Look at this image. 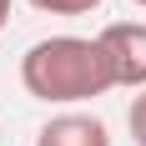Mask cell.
<instances>
[{
    "mask_svg": "<svg viewBox=\"0 0 146 146\" xmlns=\"http://www.w3.org/2000/svg\"><path fill=\"white\" fill-rule=\"evenodd\" d=\"M25 5H35L40 15H91V10H101V0H25Z\"/></svg>",
    "mask_w": 146,
    "mask_h": 146,
    "instance_id": "277c9868",
    "label": "cell"
},
{
    "mask_svg": "<svg viewBox=\"0 0 146 146\" xmlns=\"http://www.w3.org/2000/svg\"><path fill=\"white\" fill-rule=\"evenodd\" d=\"M126 126H131V141L146 146V86L131 96V111H126Z\"/></svg>",
    "mask_w": 146,
    "mask_h": 146,
    "instance_id": "5b68a950",
    "label": "cell"
},
{
    "mask_svg": "<svg viewBox=\"0 0 146 146\" xmlns=\"http://www.w3.org/2000/svg\"><path fill=\"white\" fill-rule=\"evenodd\" d=\"M5 20H10V0H0V30H5Z\"/></svg>",
    "mask_w": 146,
    "mask_h": 146,
    "instance_id": "8992f818",
    "label": "cell"
},
{
    "mask_svg": "<svg viewBox=\"0 0 146 146\" xmlns=\"http://www.w3.org/2000/svg\"><path fill=\"white\" fill-rule=\"evenodd\" d=\"M35 146H111V131L91 111H60L35 131Z\"/></svg>",
    "mask_w": 146,
    "mask_h": 146,
    "instance_id": "3957f363",
    "label": "cell"
},
{
    "mask_svg": "<svg viewBox=\"0 0 146 146\" xmlns=\"http://www.w3.org/2000/svg\"><path fill=\"white\" fill-rule=\"evenodd\" d=\"M106 66H111V81L116 86H146V20H111V25L96 35Z\"/></svg>",
    "mask_w": 146,
    "mask_h": 146,
    "instance_id": "7a4b0ae2",
    "label": "cell"
},
{
    "mask_svg": "<svg viewBox=\"0 0 146 146\" xmlns=\"http://www.w3.org/2000/svg\"><path fill=\"white\" fill-rule=\"evenodd\" d=\"M20 86L45 106H81L116 86L101 45L86 35H50L20 56Z\"/></svg>",
    "mask_w": 146,
    "mask_h": 146,
    "instance_id": "6da1fadb",
    "label": "cell"
},
{
    "mask_svg": "<svg viewBox=\"0 0 146 146\" xmlns=\"http://www.w3.org/2000/svg\"><path fill=\"white\" fill-rule=\"evenodd\" d=\"M131 5H146V0H131Z\"/></svg>",
    "mask_w": 146,
    "mask_h": 146,
    "instance_id": "52a82bcc",
    "label": "cell"
}]
</instances>
